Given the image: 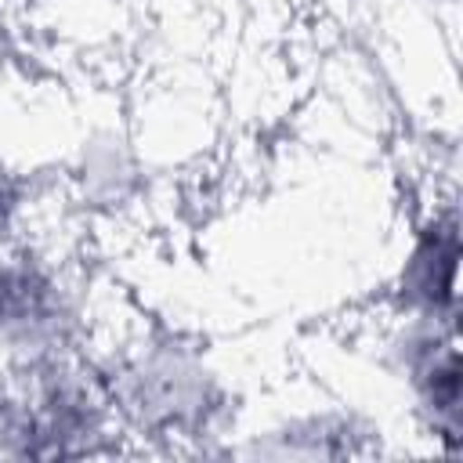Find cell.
<instances>
[{
    "instance_id": "6da1fadb",
    "label": "cell",
    "mask_w": 463,
    "mask_h": 463,
    "mask_svg": "<svg viewBox=\"0 0 463 463\" xmlns=\"http://www.w3.org/2000/svg\"><path fill=\"white\" fill-rule=\"evenodd\" d=\"M116 423L101 369L83 365L72 347L22 354L0 376L4 456H90Z\"/></svg>"
},
{
    "instance_id": "7a4b0ae2",
    "label": "cell",
    "mask_w": 463,
    "mask_h": 463,
    "mask_svg": "<svg viewBox=\"0 0 463 463\" xmlns=\"http://www.w3.org/2000/svg\"><path fill=\"white\" fill-rule=\"evenodd\" d=\"M116 420L156 438H199L221 416V387L203 358L181 344H141L101 369Z\"/></svg>"
},
{
    "instance_id": "3957f363",
    "label": "cell",
    "mask_w": 463,
    "mask_h": 463,
    "mask_svg": "<svg viewBox=\"0 0 463 463\" xmlns=\"http://www.w3.org/2000/svg\"><path fill=\"white\" fill-rule=\"evenodd\" d=\"M76 333V286L33 250H0V344L22 358L69 351Z\"/></svg>"
},
{
    "instance_id": "277c9868",
    "label": "cell",
    "mask_w": 463,
    "mask_h": 463,
    "mask_svg": "<svg viewBox=\"0 0 463 463\" xmlns=\"http://www.w3.org/2000/svg\"><path fill=\"white\" fill-rule=\"evenodd\" d=\"M398 354H402V373L430 430L459 445L463 383H459V351H456L452 326L409 318V329L398 340Z\"/></svg>"
},
{
    "instance_id": "5b68a950",
    "label": "cell",
    "mask_w": 463,
    "mask_h": 463,
    "mask_svg": "<svg viewBox=\"0 0 463 463\" xmlns=\"http://www.w3.org/2000/svg\"><path fill=\"white\" fill-rule=\"evenodd\" d=\"M456 264H459V232L456 213H430L402 260L398 271V300L409 311V318L423 322H445L456 318Z\"/></svg>"
},
{
    "instance_id": "8992f818",
    "label": "cell",
    "mask_w": 463,
    "mask_h": 463,
    "mask_svg": "<svg viewBox=\"0 0 463 463\" xmlns=\"http://www.w3.org/2000/svg\"><path fill=\"white\" fill-rule=\"evenodd\" d=\"M25 213V188L11 174H0V250L14 246L18 224Z\"/></svg>"
}]
</instances>
